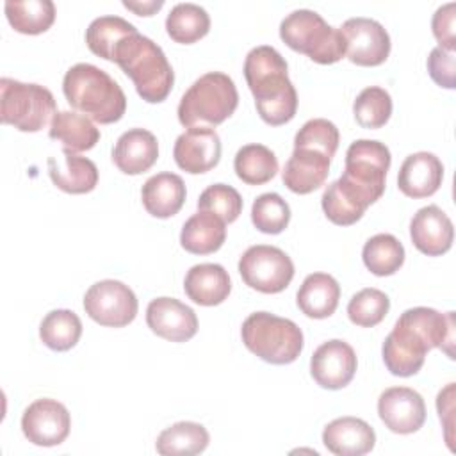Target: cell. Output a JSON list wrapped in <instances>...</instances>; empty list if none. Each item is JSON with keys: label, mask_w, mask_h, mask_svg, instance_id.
Listing matches in <instances>:
<instances>
[{"label": "cell", "mask_w": 456, "mask_h": 456, "mask_svg": "<svg viewBox=\"0 0 456 456\" xmlns=\"http://www.w3.org/2000/svg\"><path fill=\"white\" fill-rule=\"evenodd\" d=\"M454 312L440 314L435 308H408L395 321L387 335L381 354L390 374L408 378L417 374L428 351L440 347L449 358H454Z\"/></svg>", "instance_id": "obj_1"}, {"label": "cell", "mask_w": 456, "mask_h": 456, "mask_svg": "<svg viewBox=\"0 0 456 456\" xmlns=\"http://www.w3.org/2000/svg\"><path fill=\"white\" fill-rule=\"evenodd\" d=\"M244 77L267 125H285L296 116L297 93L289 78L287 61L276 48L269 45L251 48L244 61Z\"/></svg>", "instance_id": "obj_2"}, {"label": "cell", "mask_w": 456, "mask_h": 456, "mask_svg": "<svg viewBox=\"0 0 456 456\" xmlns=\"http://www.w3.org/2000/svg\"><path fill=\"white\" fill-rule=\"evenodd\" d=\"M123 73L134 82L137 94L148 103H160L173 89L175 73L162 48L150 37L134 32L121 39L112 53Z\"/></svg>", "instance_id": "obj_3"}, {"label": "cell", "mask_w": 456, "mask_h": 456, "mask_svg": "<svg viewBox=\"0 0 456 456\" xmlns=\"http://www.w3.org/2000/svg\"><path fill=\"white\" fill-rule=\"evenodd\" d=\"M62 91L73 109L102 125L119 121L126 110V96L119 84L89 62H78L66 71Z\"/></svg>", "instance_id": "obj_4"}, {"label": "cell", "mask_w": 456, "mask_h": 456, "mask_svg": "<svg viewBox=\"0 0 456 456\" xmlns=\"http://www.w3.org/2000/svg\"><path fill=\"white\" fill-rule=\"evenodd\" d=\"M390 150L374 139H358L346 151V169L337 187L363 212L385 192L387 171L390 167Z\"/></svg>", "instance_id": "obj_5"}, {"label": "cell", "mask_w": 456, "mask_h": 456, "mask_svg": "<svg viewBox=\"0 0 456 456\" xmlns=\"http://www.w3.org/2000/svg\"><path fill=\"white\" fill-rule=\"evenodd\" d=\"M237 103L239 93L233 80L226 73L208 71L194 80L180 98L178 121L187 128L200 126V123L216 126L235 112Z\"/></svg>", "instance_id": "obj_6"}, {"label": "cell", "mask_w": 456, "mask_h": 456, "mask_svg": "<svg viewBox=\"0 0 456 456\" xmlns=\"http://www.w3.org/2000/svg\"><path fill=\"white\" fill-rule=\"evenodd\" d=\"M244 346L260 360L273 365L292 363L303 351L301 328L285 317L269 312H255L240 328Z\"/></svg>", "instance_id": "obj_7"}, {"label": "cell", "mask_w": 456, "mask_h": 456, "mask_svg": "<svg viewBox=\"0 0 456 456\" xmlns=\"http://www.w3.org/2000/svg\"><path fill=\"white\" fill-rule=\"evenodd\" d=\"M281 41L314 62L333 64L346 55V43L338 28L312 9H296L280 23Z\"/></svg>", "instance_id": "obj_8"}, {"label": "cell", "mask_w": 456, "mask_h": 456, "mask_svg": "<svg viewBox=\"0 0 456 456\" xmlns=\"http://www.w3.org/2000/svg\"><path fill=\"white\" fill-rule=\"evenodd\" d=\"M55 98L39 84L0 78V119L21 132H39L55 116Z\"/></svg>", "instance_id": "obj_9"}, {"label": "cell", "mask_w": 456, "mask_h": 456, "mask_svg": "<svg viewBox=\"0 0 456 456\" xmlns=\"http://www.w3.org/2000/svg\"><path fill=\"white\" fill-rule=\"evenodd\" d=\"M239 273L248 287L264 294H278L292 281L294 264L283 249L256 244L239 258Z\"/></svg>", "instance_id": "obj_10"}, {"label": "cell", "mask_w": 456, "mask_h": 456, "mask_svg": "<svg viewBox=\"0 0 456 456\" xmlns=\"http://www.w3.org/2000/svg\"><path fill=\"white\" fill-rule=\"evenodd\" d=\"M137 297L134 290L118 280L93 283L84 296L86 314L100 326L123 328L137 315Z\"/></svg>", "instance_id": "obj_11"}, {"label": "cell", "mask_w": 456, "mask_h": 456, "mask_svg": "<svg viewBox=\"0 0 456 456\" xmlns=\"http://www.w3.org/2000/svg\"><path fill=\"white\" fill-rule=\"evenodd\" d=\"M338 30L351 62L358 66H379L387 61L390 53V36L379 21L356 16L346 20Z\"/></svg>", "instance_id": "obj_12"}, {"label": "cell", "mask_w": 456, "mask_h": 456, "mask_svg": "<svg viewBox=\"0 0 456 456\" xmlns=\"http://www.w3.org/2000/svg\"><path fill=\"white\" fill-rule=\"evenodd\" d=\"M71 428L68 408L50 397L36 399L21 415V431L25 438L39 447H53L62 444Z\"/></svg>", "instance_id": "obj_13"}, {"label": "cell", "mask_w": 456, "mask_h": 456, "mask_svg": "<svg viewBox=\"0 0 456 456\" xmlns=\"http://www.w3.org/2000/svg\"><path fill=\"white\" fill-rule=\"evenodd\" d=\"M358 367L354 349L340 340L333 338L321 344L310 358V374L315 383L328 390H340L351 383Z\"/></svg>", "instance_id": "obj_14"}, {"label": "cell", "mask_w": 456, "mask_h": 456, "mask_svg": "<svg viewBox=\"0 0 456 456\" xmlns=\"http://www.w3.org/2000/svg\"><path fill=\"white\" fill-rule=\"evenodd\" d=\"M175 162L191 175L214 169L221 159V139L212 126H191L180 134L173 148Z\"/></svg>", "instance_id": "obj_15"}, {"label": "cell", "mask_w": 456, "mask_h": 456, "mask_svg": "<svg viewBox=\"0 0 456 456\" xmlns=\"http://www.w3.org/2000/svg\"><path fill=\"white\" fill-rule=\"evenodd\" d=\"M378 415L392 433L410 435L424 426L426 404L417 390L390 387L378 399Z\"/></svg>", "instance_id": "obj_16"}, {"label": "cell", "mask_w": 456, "mask_h": 456, "mask_svg": "<svg viewBox=\"0 0 456 456\" xmlns=\"http://www.w3.org/2000/svg\"><path fill=\"white\" fill-rule=\"evenodd\" d=\"M148 328L169 342H185L198 331V317L191 306L175 297H155L146 308Z\"/></svg>", "instance_id": "obj_17"}, {"label": "cell", "mask_w": 456, "mask_h": 456, "mask_svg": "<svg viewBox=\"0 0 456 456\" xmlns=\"http://www.w3.org/2000/svg\"><path fill=\"white\" fill-rule=\"evenodd\" d=\"M410 237L420 253L440 256L452 246L454 226L440 207L428 205L413 214L410 221Z\"/></svg>", "instance_id": "obj_18"}, {"label": "cell", "mask_w": 456, "mask_h": 456, "mask_svg": "<svg viewBox=\"0 0 456 456\" xmlns=\"http://www.w3.org/2000/svg\"><path fill=\"white\" fill-rule=\"evenodd\" d=\"M444 178L442 160L429 151H417L408 155L397 175L399 191L413 200L435 194Z\"/></svg>", "instance_id": "obj_19"}, {"label": "cell", "mask_w": 456, "mask_h": 456, "mask_svg": "<svg viewBox=\"0 0 456 456\" xmlns=\"http://www.w3.org/2000/svg\"><path fill=\"white\" fill-rule=\"evenodd\" d=\"M330 162L331 159L317 150L294 148L281 171V180L296 194L314 192L326 182Z\"/></svg>", "instance_id": "obj_20"}, {"label": "cell", "mask_w": 456, "mask_h": 456, "mask_svg": "<svg viewBox=\"0 0 456 456\" xmlns=\"http://www.w3.org/2000/svg\"><path fill=\"white\" fill-rule=\"evenodd\" d=\"M324 447L337 456H362L374 449V429L358 417H338L322 431Z\"/></svg>", "instance_id": "obj_21"}, {"label": "cell", "mask_w": 456, "mask_h": 456, "mask_svg": "<svg viewBox=\"0 0 456 456\" xmlns=\"http://www.w3.org/2000/svg\"><path fill=\"white\" fill-rule=\"evenodd\" d=\"M159 159L157 137L146 128H130L119 135L112 150V160L125 175H141Z\"/></svg>", "instance_id": "obj_22"}, {"label": "cell", "mask_w": 456, "mask_h": 456, "mask_svg": "<svg viewBox=\"0 0 456 456\" xmlns=\"http://www.w3.org/2000/svg\"><path fill=\"white\" fill-rule=\"evenodd\" d=\"M48 175L53 185L68 194L91 192L98 183V167L87 159L71 150H62V157H48Z\"/></svg>", "instance_id": "obj_23"}, {"label": "cell", "mask_w": 456, "mask_h": 456, "mask_svg": "<svg viewBox=\"0 0 456 456\" xmlns=\"http://www.w3.org/2000/svg\"><path fill=\"white\" fill-rule=\"evenodd\" d=\"M185 183L182 176L164 171L150 176L142 189H141V200L148 214L159 219H167L183 207L185 203Z\"/></svg>", "instance_id": "obj_24"}, {"label": "cell", "mask_w": 456, "mask_h": 456, "mask_svg": "<svg viewBox=\"0 0 456 456\" xmlns=\"http://www.w3.org/2000/svg\"><path fill=\"white\" fill-rule=\"evenodd\" d=\"M183 290L187 297L196 305L216 306L228 297L232 290V281L223 265L196 264L185 274Z\"/></svg>", "instance_id": "obj_25"}, {"label": "cell", "mask_w": 456, "mask_h": 456, "mask_svg": "<svg viewBox=\"0 0 456 456\" xmlns=\"http://www.w3.org/2000/svg\"><path fill=\"white\" fill-rule=\"evenodd\" d=\"M338 299H340V285L328 273L308 274L296 294L297 308L306 317H312V319L330 317L337 310Z\"/></svg>", "instance_id": "obj_26"}, {"label": "cell", "mask_w": 456, "mask_h": 456, "mask_svg": "<svg viewBox=\"0 0 456 456\" xmlns=\"http://www.w3.org/2000/svg\"><path fill=\"white\" fill-rule=\"evenodd\" d=\"M226 239V223L212 212L198 210L182 226L180 244L192 255L217 251Z\"/></svg>", "instance_id": "obj_27"}, {"label": "cell", "mask_w": 456, "mask_h": 456, "mask_svg": "<svg viewBox=\"0 0 456 456\" xmlns=\"http://www.w3.org/2000/svg\"><path fill=\"white\" fill-rule=\"evenodd\" d=\"M50 139L62 142L64 150L87 151L100 141V130L94 123L73 110H57L48 130Z\"/></svg>", "instance_id": "obj_28"}, {"label": "cell", "mask_w": 456, "mask_h": 456, "mask_svg": "<svg viewBox=\"0 0 456 456\" xmlns=\"http://www.w3.org/2000/svg\"><path fill=\"white\" fill-rule=\"evenodd\" d=\"M210 442L203 424L182 420L166 428L155 442V449L162 456H192L207 449Z\"/></svg>", "instance_id": "obj_29"}, {"label": "cell", "mask_w": 456, "mask_h": 456, "mask_svg": "<svg viewBox=\"0 0 456 456\" xmlns=\"http://www.w3.org/2000/svg\"><path fill=\"white\" fill-rule=\"evenodd\" d=\"M208 30H210V16L198 4H191V2L176 4L166 18L167 36L180 45H192L201 37H205Z\"/></svg>", "instance_id": "obj_30"}, {"label": "cell", "mask_w": 456, "mask_h": 456, "mask_svg": "<svg viewBox=\"0 0 456 456\" xmlns=\"http://www.w3.org/2000/svg\"><path fill=\"white\" fill-rule=\"evenodd\" d=\"M5 16L11 27L21 34L46 32L55 21V5L52 0H7Z\"/></svg>", "instance_id": "obj_31"}, {"label": "cell", "mask_w": 456, "mask_h": 456, "mask_svg": "<svg viewBox=\"0 0 456 456\" xmlns=\"http://www.w3.org/2000/svg\"><path fill=\"white\" fill-rule=\"evenodd\" d=\"M237 176L248 185H262L278 173L276 155L264 144H246L239 148L233 159Z\"/></svg>", "instance_id": "obj_32"}, {"label": "cell", "mask_w": 456, "mask_h": 456, "mask_svg": "<svg viewBox=\"0 0 456 456\" xmlns=\"http://www.w3.org/2000/svg\"><path fill=\"white\" fill-rule=\"evenodd\" d=\"M362 258L372 274L390 276L404 264V246L392 233H378L363 244Z\"/></svg>", "instance_id": "obj_33"}, {"label": "cell", "mask_w": 456, "mask_h": 456, "mask_svg": "<svg viewBox=\"0 0 456 456\" xmlns=\"http://www.w3.org/2000/svg\"><path fill=\"white\" fill-rule=\"evenodd\" d=\"M82 335V322L71 310L59 308L48 312L39 324V338L52 351H68L77 346Z\"/></svg>", "instance_id": "obj_34"}, {"label": "cell", "mask_w": 456, "mask_h": 456, "mask_svg": "<svg viewBox=\"0 0 456 456\" xmlns=\"http://www.w3.org/2000/svg\"><path fill=\"white\" fill-rule=\"evenodd\" d=\"M134 32H137V28L121 16H100L89 23L86 30V43L94 55L112 61L118 43Z\"/></svg>", "instance_id": "obj_35"}, {"label": "cell", "mask_w": 456, "mask_h": 456, "mask_svg": "<svg viewBox=\"0 0 456 456\" xmlns=\"http://www.w3.org/2000/svg\"><path fill=\"white\" fill-rule=\"evenodd\" d=\"M353 114L360 126L363 128H381L390 119L392 98L387 89L378 86H369L360 91L353 103Z\"/></svg>", "instance_id": "obj_36"}, {"label": "cell", "mask_w": 456, "mask_h": 456, "mask_svg": "<svg viewBox=\"0 0 456 456\" xmlns=\"http://www.w3.org/2000/svg\"><path fill=\"white\" fill-rule=\"evenodd\" d=\"M390 310L388 296L374 287L362 289L347 303V317L353 324L372 328L379 324Z\"/></svg>", "instance_id": "obj_37"}, {"label": "cell", "mask_w": 456, "mask_h": 456, "mask_svg": "<svg viewBox=\"0 0 456 456\" xmlns=\"http://www.w3.org/2000/svg\"><path fill=\"white\" fill-rule=\"evenodd\" d=\"M251 221L262 233H281L289 226L290 207L280 194L264 192L253 201Z\"/></svg>", "instance_id": "obj_38"}, {"label": "cell", "mask_w": 456, "mask_h": 456, "mask_svg": "<svg viewBox=\"0 0 456 456\" xmlns=\"http://www.w3.org/2000/svg\"><path fill=\"white\" fill-rule=\"evenodd\" d=\"M338 128L335 123L324 118L308 119L294 137V148H310L317 150L330 159L335 155L338 148Z\"/></svg>", "instance_id": "obj_39"}, {"label": "cell", "mask_w": 456, "mask_h": 456, "mask_svg": "<svg viewBox=\"0 0 456 456\" xmlns=\"http://www.w3.org/2000/svg\"><path fill=\"white\" fill-rule=\"evenodd\" d=\"M198 210L212 212L224 223H233L242 212V198L232 185L214 183L200 194Z\"/></svg>", "instance_id": "obj_40"}, {"label": "cell", "mask_w": 456, "mask_h": 456, "mask_svg": "<svg viewBox=\"0 0 456 456\" xmlns=\"http://www.w3.org/2000/svg\"><path fill=\"white\" fill-rule=\"evenodd\" d=\"M428 71L429 77L445 89L456 87V61L454 52H447L440 46L433 48L428 57Z\"/></svg>", "instance_id": "obj_41"}, {"label": "cell", "mask_w": 456, "mask_h": 456, "mask_svg": "<svg viewBox=\"0 0 456 456\" xmlns=\"http://www.w3.org/2000/svg\"><path fill=\"white\" fill-rule=\"evenodd\" d=\"M454 9L456 4L449 2L440 5L431 20V30L435 39L438 41L440 48L447 52H454L456 48V36H454Z\"/></svg>", "instance_id": "obj_42"}, {"label": "cell", "mask_w": 456, "mask_h": 456, "mask_svg": "<svg viewBox=\"0 0 456 456\" xmlns=\"http://www.w3.org/2000/svg\"><path fill=\"white\" fill-rule=\"evenodd\" d=\"M452 397H454V383H449L444 390L438 392L436 397V410H438V417L444 422L447 433H445V440L451 447V436H449V429L452 428Z\"/></svg>", "instance_id": "obj_43"}, {"label": "cell", "mask_w": 456, "mask_h": 456, "mask_svg": "<svg viewBox=\"0 0 456 456\" xmlns=\"http://www.w3.org/2000/svg\"><path fill=\"white\" fill-rule=\"evenodd\" d=\"M123 5L130 11H134L135 14L139 16H151L153 12H157L162 5H164V0H146V2H132V0H123Z\"/></svg>", "instance_id": "obj_44"}]
</instances>
